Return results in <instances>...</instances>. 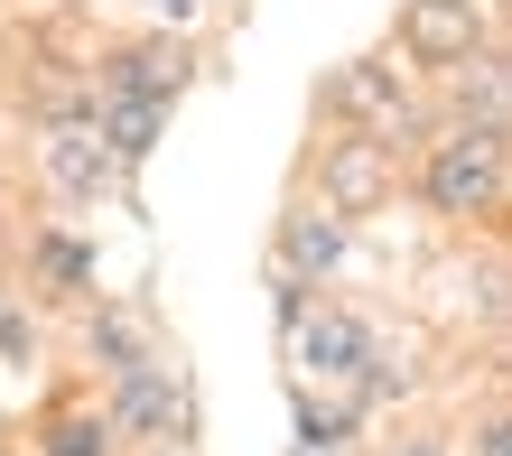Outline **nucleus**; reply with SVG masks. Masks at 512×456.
<instances>
[{"mask_svg":"<svg viewBox=\"0 0 512 456\" xmlns=\"http://www.w3.org/2000/svg\"><path fill=\"white\" fill-rule=\"evenodd\" d=\"M187 84V47H159V38H131L103 56V94H177Z\"/></svg>","mask_w":512,"mask_h":456,"instance_id":"10","label":"nucleus"},{"mask_svg":"<svg viewBox=\"0 0 512 456\" xmlns=\"http://www.w3.org/2000/svg\"><path fill=\"white\" fill-rule=\"evenodd\" d=\"M336 261H345V215H336V205H317V215H289L280 242H270V280H280V289L326 280Z\"/></svg>","mask_w":512,"mask_h":456,"instance_id":"7","label":"nucleus"},{"mask_svg":"<svg viewBox=\"0 0 512 456\" xmlns=\"http://www.w3.org/2000/svg\"><path fill=\"white\" fill-rule=\"evenodd\" d=\"M447 75H457V121H475V131H503L512 121V66L503 56L475 47L466 66H447Z\"/></svg>","mask_w":512,"mask_h":456,"instance_id":"11","label":"nucleus"},{"mask_svg":"<svg viewBox=\"0 0 512 456\" xmlns=\"http://www.w3.org/2000/svg\"><path fill=\"white\" fill-rule=\"evenodd\" d=\"M354 429H364V401H326L317 382L298 391V447H308V456H336Z\"/></svg>","mask_w":512,"mask_h":456,"instance_id":"14","label":"nucleus"},{"mask_svg":"<svg viewBox=\"0 0 512 456\" xmlns=\"http://www.w3.org/2000/svg\"><path fill=\"white\" fill-rule=\"evenodd\" d=\"M84 354H94V373H140V363H159V336L140 326V308L84 298Z\"/></svg>","mask_w":512,"mask_h":456,"instance_id":"8","label":"nucleus"},{"mask_svg":"<svg viewBox=\"0 0 512 456\" xmlns=\"http://www.w3.org/2000/svg\"><path fill=\"white\" fill-rule=\"evenodd\" d=\"M280 336L317 391H373L382 382V336L354 308H308V289H280Z\"/></svg>","mask_w":512,"mask_h":456,"instance_id":"1","label":"nucleus"},{"mask_svg":"<svg viewBox=\"0 0 512 456\" xmlns=\"http://www.w3.org/2000/svg\"><path fill=\"white\" fill-rule=\"evenodd\" d=\"M336 456H345V447H336Z\"/></svg>","mask_w":512,"mask_h":456,"instance_id":"21","label":"nucleus"},{"mask_svg":"<svg viewBox=\"0 0 512 456\" xmlns=\"http://www.w3.org/2000/svg\"><path fill=\"white\" fill-rule=\"evenodd\" d=\"M38 456H112V419L94 401H56L38 419Z\"/></svg>","mask_w":512,"mask_h":456,"instance_id":"13","label":"nucleus"},{"mask_svg":"<svg viewBox=\"0 0 512 456\" xmlns=\"http://www.w3.org/2000/svg\"><path fill=\"white\" fill-rule=\"evenodd\" d=\"M401 47L429 75H447V66H466L485 47V19H475V0H401Z\"/></svg>","mask_w":512,"mask_h":456,"instance_id":"5","label":"nucleus"},{"mask_svg":"<svg viewBox=\"0 0 512 456\" xmlns=\"http://www.w3.org/2000/svg\"><path fill=\"white\" fill-rule=\"evenodd\" d=\"M503 177H512V149H503V131H475V121H457L429 159H419V196L438 205V215H494L503 205Z\"/></svg>","mask_w":512,"mask_h":456,"instance_id":"2","label":"nucleus"},{"mask_svg":"<svg viewBox=\"0 0 512 456\" xmlns=\"http://www.w3.org/2000/svg\"><path fill=\"white\" fill-rule=\"evenodd\" d=\"M140 456H187V447H140Z\"/></svg>","mask_w":512,"mask_h":456,"instance_id":"20","label":"nucleus"},{"mask_svg":"<svg viewBox=\"0 0 512 456\" xmlns=\"http://www.w3.org/2000/svg\"><path fill=\"white\" fill-rule=\"evenodd\" d=\"M112 438H140V447H187L196 438V401H187V373L168 363H140V373H112Z\"/></svg>","mask_w":512,"mask_h":456,"instance_id":"3","label":"nucleus"},{"mask_svg":"<svg viewBox=\"0 0 512 456\" xmlns=\"http://www.w3.org/2000/svg\"><path fill=\"white\" fill-rule=\"evenodd\" d=\"M466 456H512V410H494V419H485V429H475V438H466Z\"/></svg>","mask_w":512,"mask_h":456,"instance_id":"17","label":"nucleus"},{"mask_svg":"<svg viewBox=\"0 0 512 456\" xmlns=\"http://www.w3.org/2000/svg\"><path fill=\"white\" fill-rule=\"evenodd\" d=\"M94 131L112 140V159H149L159 149V131H168V94H94Z\"/></svg>","mask_w":512,"mask_h":456,"instance_id":"9","label":"nucleus"},{"mask_svg":"<svg viewBox=\"0 0 512 456\" xmlns=\"http://www.w3.org/2000/svg\"><path fill=\"white\" fill-rule=\"evenodd\" d=\"M149 19H196V0H149Z\"/></svg>","mask_w":512,"mask_h":456,"instance_id":"19","label":"nucleus"},{"mask_svg":"<svg viewBox=\"0 0 512 456\" xmlns=\"http://www.w3.org/2000/svg\"><path fill=\"white\" fill-rule=\"evenodd\" d=\"M28 270H38L47 298H75V308H84V289H94V242H84V233H38V242H28Z\"/></svg>","mask_w":512,"mask_h":456,"instance_id":"12","label":"nucleus"},{"mask_svg":"<svg viewBox=\"0 0 512 456\" xmlns=\"http://www.w3.org/2000/svg\"><path fill=\"white\" fill-rule=\"evenodd\" d=\"M317 187H326V205H336V215H364V205H382V196H391V149H382V131L336 140V149L317 159Z\"/></svg>","mask_w":512,"mask_h":456,"instance_id":"6","label":"nucleus"},{"mask_svg":"<svg viewBox=\"0 0 512 456\" xmlns=\"http://www.w3.org/2000/svg\"><path fill=\"white\" fill-rule=\"evenodd\" d=\"M326 112H364L382 131V121H401V84H391L382 66H345L336 84H326Z\"/></svg>","mask_w":512,"mask_h":456,"instance_id":"15","label":"nucleus"},{"mask_svg":"<svg viewBox=\"0 0 512 456\" xmlns=\"http://www.w3.org/2000/svg\"><path fill=\"white\" fill-rule=\"evenodd\" d=\"M391 456H457V447H447V438H401Z\"/></svg>","mask_w":512,"mask_h":456,"instance_id":"18","label":"nucleus"},{"mask_svg":"<svg viewBox=\"0 0 512 456\" xmlns=\"http://www.w3.org/2000/svg\"><path fill=\"white\" fill-rule=\"evenodd\" d=\"M28 354H38V326L19 308H0V363H28Z\"/></svg>","mask_w":512,"mask_h":456,"instance_id":"16","label":"nucleus"},{"mask_svg":"<svg viewBox=\"0 0 512 456\" xmlns=\"http://www.w3.org/2000/svg\"><path fill=\"white\" fill-rule=\"evenodd\" d=\"M38 168H47V187L66 196V205H94V196L112 187V177H122V159H112V140L94 131V121H47Z\"/></svg>","mask_w":512,"mask_h":456,"instance_id":"4","label":"nucleus"}]
</instances>
